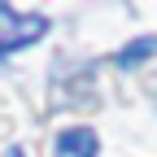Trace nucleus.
Listing matches in <instances>:
<instances>
[{
  "instance_id": "nucleus-1",
  "label": "nucleus",
  "mask_w": 157,
  "mask_h": 157,
  "mask_svg": "<svg viewBox=\"0 0 157 157\" xmlns=\"http://www.w3.org/2000/svg\"><path fill=\"white\" fill-rule=\"evenodd\" d=\"M44 31H48L44 13H17L9 5H0V57H9L17 48L35 44V39H44Z\"/></svg>"
},
{
  "instance_id": "nucleus-2",
  "label": "nucleus",
  "mask_w": 157,
  "mask_h": 157,
  "mask_svg": "<svg viewBox=\"0 0 157 157\" xmlns=\"http://www.w3.org/2000/svg\"><path fill=\"white\" fill-rule=\"evenodd\" d=\"M96 148H101V140H96L92 127H66L52 144L57 157H96Z\"/></svg>"
},
{
  "instance_id": "nucleus-3",
  "label": "nucleus",
  "mask_w": 157,
  "mask_h": 157,
  "mask_svg": "<svg viewBox=\"0 0 157 157\" xmlns=\"http://www.w3.org/2000/svg\"><path fill=\"white\" fill-rule=\"evenodd\" d=\"M148 52H157V39L148 35V39H135V44H127L122 52H118V66H140Z\"/></svg>"
},
{
  "instance_id": "nucleus-4",
  "label": "nucleus",
  "mask_w": 157,
  "mask_h": 157,
  "mask_svg": "<svg viewBox=\"0 0 157 157\" xmlns=\"http://www.w3.org/2000/svg\"><path fill=\"white\" fill-rule=\"evenodd\" d=\"M5 157H26V153H22V148H9V153H5Z\"/></svg>"
}]
</instances>
